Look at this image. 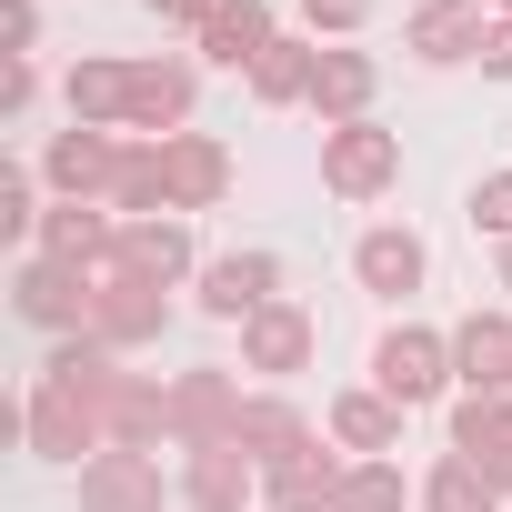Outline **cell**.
<instances>
[{"label": "cell", "mask_w": 512, "mask_h": 512, "mask_svg": "<svg viewBox=\"0 0 512 512\" xmlns=\"http://www.w3.org/2000/svg\"><path fill=\"white\" fill-rule=\"evenodd\" d=\"M282 302V262L272 251H221V262H201V312L211 322H251Z\"/></svg>", "instance_id": "cell-8"}, {"label": "cell", "mask_w": 512, "mask_h": 512, "mask_svg": "<svg viewBox=\"0 0 512 512\" xmlns=\"http://www.w3.org/2000/svg\"><path fill=\"white\" fill-rule=\"evenodd\" d=\"M161 462L151 452H91L81 462V512H161Z\"/></svg>", "instance_id": "cell-14"}, {"label": "cell", "mask_w": 512, "mask_h": 512, "mask_svg": "<svg viewBox=\"0 0 512 512\" xmlns=\"http://www.w3.org/2000/svg\"><path fill=\"white\" fill-rule=\"evenodd\" d=\"M472 231H492V241L512 251V171H482V181H472Z\"/></svg>", "instance_id": "cell-30"}, {"label": "cell", "mask_w": 512, "mask_h": 512, "mask_svg": "<svg viewBox=\"0 0 512 512\" xmlns=\"http://www.w3.org/2000/svg\"><path fill=\"white\" fill-rule=\"evenodd\" d=\"M392 181H402V131H382V121L322 131V191L332 201H382Z\"/></svg>", "instance_id": "cell-2"}, {"label": "cell", "mask_w": 512, "mask_h": 512, "mask_svg": "<svg viewBox=\"0 0 512 512\" xmlns=\"http://www.w3.org/2000/svg\"><path fill=\"white\" fill-rule=\"evenodd\" d=\"M241 382L221 372V362H191V372H171V442L181 452H211V442H231L241 432Z\"/></svg>", "instance_id": "cell-4"}, {"label": "cell", "mask_w": 512, "mask_h": 512, "mask_svg": "<svg viewBox=\"0 0 512 512\" xmlns=\"http://www.w3.org/2000/svg\"><path fill=\"white\" fill-rule=\"evenodd\" d=\"M262 472H282V462H302V452H322V432H312V412L302 402H282V392H251L241 402V432H231Z\"/></svg>", "instance_id": "cell-13"}, {"label": "cell", "mask_w": 512, "mask_h": 512, "mask_svg": "<svg viewBox=\"0 0 512 512\" xmlns=\"http://www.w3.org/2000/svg\"><path fill=\"white\" fill-rule=\"evenodd\" d=\"M492 11H502V21H512V0H492Z\"/></svg>", "instance_id": "cell-38"}, {"label": "cell", "mask_w": 512, "mask_h": 512, "mask_svg": "<svg viewBox=\"0 0 512 512\" xmlns=\"http://www.w3.org/2000/svg\"><path fill=\"white\" fill-rule=\"evenodd\" d=\"M31 91H41V71H31V61H11V71H0V111H11V121L31 111Z\"/></svg>", "instance_id": "cell-34"}, {"label": "cell", "mask_w": 512, "mask_h": 512, "mask_svg": "<svg viewBox=\"0 0 512 512\" xmlns=\"http://www.w3.org/2000/svg\"><path fill=\"white\" fill-rule=\"evenodd\" d=\"M312 342H322V322H312L302 302H272V312L241 322V372H302Z\"/></svg>", "instance_id": "cell-17"}, {"label": "cell", "mask_w": 512, "mask_h": 512, "mask_svg": "<svg viewBox=\"0 0 512 512\" xmlns=\"http://www.w3.org/2000/svg\"><path fill=\"white\" fill-rule=\"evenodd\" d=\"M191 121V61H131V141H171Z\"/></svg>", "instance_id": "cell-18"}, {"label": "cell", "mask_w": 512, "mask_h": 512, "mask_svg": "<svg viewBox=\"0 0 512 512\" xmlns=\"http://www.w3.org/2000/svg\"><path fill=\"white\" fill-rule=\"evenodd\" d=\"M452 452H462L492 492H512V392H462V402H452Z\"/></svg>", "instance_id": "cell-10"}, {"label": "cell", "mask_w": 512, "mask_h": 512, "mask_svg": "<svg viewBox=\"0 0 512 512\" xmlns=\"http://www.w3.org/2000/svg\"><path fill=\"white\" fill-rule=\"evenodd\" d=\"M21 442H31L41 462H91V452H111L101 412H91L81 392H61V382H31V402H21Z\"/></svg>", "instance_id": "cell-5"}, {"label": "cell", "mask_w": 512, "mask_h": 512, "mask_svg": "<svg viewBox=\"0 0 512 512\" xmlns=\"http://www.w3.org/2000/svg\"><path fill=\"white\" fill-rule=\"evenodd\" d=\"M91 332L111 342V352H141V342H161L171 332V292H151V282H131V272H91Z\"/></svg>", "instance_id": "cell-6"}, {"label": "cell", "mask_w": 512, "mask_h": 512, "mask_svg": "<svg viewBox=\"0 0 512 512\" xmlns=\"http://www.w3.org/2000/svg\"><path fill=\"white\" fill-rule=\"evenodd\" d=\"M0 231H11V241H31V231H41V201H31V171H0Z\"/></svg>", "instance_id": "cell-31"}, {"label": "cell", "mask_w": 512, "mask_h": 512, "mask_svg": "<svg viewBox=\"0 0 512 512\" xmlns=\"http://www.w3.org/2000/svg\"><path fill=\"white\" fill-rule=\"evenodd\" d=\"M502 292H512V251H502Z\"/></svg>", "instance_id": "cell-37"}, {"label": "cell", "mask_w": 512, "mask_h": 512, "mask_svg": "<svg viewBox=\"0 0 512 512\" xmlns=\"http://www.w3.org/2000/svg\"><path fill=\"white\" fill-rule=\"evenodd\" d=\"M161 171H171V211H181V221L231 191V151H221L211 131H171V141H161Z\"/></svg>", "instance_id": "cell-16"}, {"label": "cell", "mask_w": 512, "mask_h": 512, "mask_svg": "<svg viewBox=\"0 0 512 512\" xmlns=\"http://www.w3.org/2000/svg\"><path fill=\"white\" fill-rule=\"evenodd\" d=\"M402 502H412L402 462H352V472H342V502H332V512H402Z\"/></svg>", "instance_id": "cell-29"}, {"label": "cell", "mask_w": 512, "mask_h": 512, "mask_svg": "<svg viewBox=\"0 0 512 512\" xmlns=\"http://www.w3.org/2000/svg\"><path fill=\"white\" fill-rule=\"evenodd\" d=\"M262 502H272V512H332V502H342V462H332V452H302V462L262 472Z\"/></svg>", "instance_id": "cell-26"}, {"label": "cell", "mask_w": 512, "mask_h": 512, "mask_svg": "<svg viewBox=\"0 0 512 512\" xmlns=\"http://www.w3.org/2000/svg\"><path fill=\"white\" fill-rule=\"evenodd\" d=\"M111 201H61V211H41V251L51 262H71V272H101L111 262Z\"/></svg>", "instance_id": "cell-22"}, {"label": "cell", "mask_w": 512, "mask_h": 512, "mask_svg": "<svg viewBox=\"0 0 512 512\" xmlns=\"http://www.w3.org/2000/svg\"><path fill=\"white\" fill-rule=\"evenodd\" d=\"M181 502L191 512H251V502H262V462H251L241 442H211V452H191Z\"/></svg>", "instance_id": "cell-15"}, {"label": "cell", "mask_w": 512, "mask_h": 512, "mask_svg": "<svg viewBox=\"0 0 512 512\" xmlns=\"http://www.w3.org/2000/svg\"><path fill=\"white\" fill-rule=\"evenodd\" d=\"M452 382L462 392H512V312H472L452 332Z\"/></svg>", "instance_id": "cell-21"}, {"label": "cell", "mask_w": 512, "mask_h": 512, "mask_svg": "<svg viewBox=\"0 0 512 512\" xmlns=\"http://www.w3.org/2000/svg\"><path fill=\"white\" fill-rule=\"evenodd\" d=\"M372 392H382V402H402V412L442 402V392H452V332H422V322H392V332L372 342Z\"/></svg>", "instance_id": "cell-1"}, {"label": "cell", "mask_w": 512, "mask_h": 512, "mask_svg": "<svg viewBox=\"0 0 512 512\" xmlns=\"http://www.w3.org/2000/svg\"><path fill=\"white\" fill-rule=\"evenodd\" d=\"M312 81H322V51H312V41H272L262 61H251V101H262V111L312 101Z\"/></svg>", "instance_id": "cell-25"}, {"label": "cell", "mask_w": 512, "mask_h": 512, "mask_svg": "<svg viewBox=\"0 0 512 512\" xmlns=\"http://www.w3.org/2000/svg\"><path fill=\"white\" fill-rule=\"evenodd\" d=\"M111 272H131V282H151V292L201 282V262H191V221H181V211H161V221H121V231H111Z\"/></svg>", "instance_id": "cell-7"}, {"label": "cell", "mask_w": 512, "mask_h": 512, "mask_svg": "<svg viewBox=\"0 0 512 512\" xmlns=\"http://www.w3.org/2000/svg\"><path fill=\"white\" fill-rule=\"evenodd\" d=\"M482 41H492V21L472 11V0H422V11L402 21V51H412L422 71H452V61H482Z\"/></svg>", "instance_id": "cell-11"}, {"label": "cell", "mask_w": 512, "mask_h": 512, "mask_svg": "<svg viewBox=\"0 0 512 512\" xmlns=\"http://www.w3.org/2000/svg\"><path fill=\"white\" fill-rule=\"evenodd\" d=\"M0 41H11V61H31V41H41V0H0Z\"/></svg>", "instance_id": "cell-33"}, {"label": "cell", "mask_w": 512, "mask_h": 512, "mask_svg": "<svg viewBox=\"0 0 512 512\" xmlns=\"http://www.w3.org/2000/svg\"><path fill=\"white\" fill-rule=\"evenodd\" d=\"M422 512H502V492H492L462 452H442V462L422 472Z\"/></svg>", "instance_id": "cell-28"}, {"label": "cell", "mask_w": 512, "mask_h": 512, "mask_svg": "<svg viewBox=\"0 0 512 512\" xmlns=\"http://www.w3.org/2000/svg\"><path fill=\"white\" fill-rule=\"evenodd\" d=\"M111 372H121V352H111L101 332H71V342H51V362H41V382H61V392H81V402H101Z\"/></svg>", "instance_id": "cell-27"}, {"label": "cell", "mask_w": 512, "mask_h": 512, "mask_svg": "<svg viewBox=\"0 0 512 512\" xmlns=\"http://www.w3.org/2000/svg\"><path fill=\"white\" fill-rule=\"evenodd\" d=\"M372 91H382L372 51H322V81H312V111H322V131H342V121H372Z\"/></svg>", "instance_id": "cell-23"}, {"label": "cell", "mask_w": 512, "mask_h": 512, "mask_svg": "<svg viewBox=\"0 0 512 512\" xmlns=\"http://www.w3.org/2000/svg\"><path fill=\"white\" fill-rule=\"evenodd\" d=\"M322 432H332L342 452H362V462H392V452H402V402H382V392H332Z\"/></svg>", "instance_id": "cell-20"}, {"label": "cell", "mask_w": 512, "mask_h": 512, "mask_svg": "<svg viewBox=\"0 0 512 512\" xmlns=\"http://www.w3.org/2000/svg\"><path fill=\"white\" fill-rule=\"evenodd\" d=\"M482 71H492V81H512V21H492V41H482Z\"/></svg>", "instance_id": "cell-36"}, {"label": "cell", "mask_w": 512, "mask_h": 512, "mask_svg": "<svg viewBox=\"0 0 512 512\" xmlns=\"http://www.w3.org/2000/svg\"><path fill=\"white\" fill-rule=\"evenodd\" d=\"M61 101H71L81 131H131V61H81L61 81Z\"/></svg>", "instance_id": "cell-24"}, {"label": "cell", "mask_w": 512, "mask_h": 512, "mask_svg": "<svg viewBox=\"0 0 512 512\" xmlns=\"http://www.w3.org/2000/svg\"><path fill=\"white\" fill-rule=\"evenodd\" d=\"M302 21H312V31H332V41H352V31L372 21V0H302Z\"/></svg>", "instance_id": "cell-32"}, {"label": "cell", "mask_w": 512, "mask_h": 512, "mask_svg": "<svg viewBox=\"0 0 512 512\" xmlns=\"http://www.w3.org/2000/svg\"><path fill=\"white\" fill-rule=\"evenodd\" d=\"M11 312L71 342V332H91V272L51 262V251H21V262H11Z\"/></svg>", "instance_id": "cell-3"}, {"label": "cell", "mask_w": 512, "mask_h": 512, "mask_svg": "<svg viewBox=\"0 0 512 512\" xmlns=\"http://www.w3.org/2000/svg\"><path fill=\"white\" fill-rule=\"evenodd\" d=\"M141 11H151V21H191V31H201V21L221 11V0H141Z\"/></svg>", "instance_id": "cell-35"}, {"label": "cell", "mask_w": 512, "mask_h": 512, "mask_svg": "<svg viewBox=\"0 0 512 512\" xmlns=\"http://www.w3.org/2000/svg\"><path fill=\"white\" fill-rule=\"evenodd\" d=\"M41 181L61 191V201H111V181H121V141L111 131H51V151H41Z\"/></svg>", "instance_id": "cell-9"}, {"label": "cell", "mask_w": 512, "mask_h": 512, "mask_svg": "<svg viewBox=\"0 0 512 512\" xmlns=\"http://www.w3.org/2000/svg\"><path fill=\"white\" fill-rule=\"evenodd\" d=\"M422 272H432V251H422V231H402V221H372V231L352 241V282L382 292V302L422 292Z\"/></svg>", "instance_id": "cell-12"}, {"label": "cell", "mask_w": 512, "mask_h": 512, "mask_svg": "<svg viewBox=\"0 0 512 512\" xmlns=\"http://www.w3.org/2000/svg\"><path fill=\"white\" fill-rule=\"evenodd\" d=\"M282 31H272V0H221V11L201 21V61H221V71H241L251 81V61H262Z\"/></svg>", "instance_id": "cell-19"}]
</instances>
